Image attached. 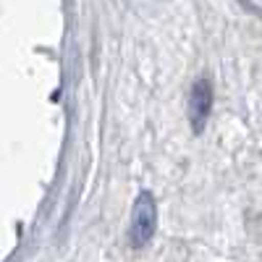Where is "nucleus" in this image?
Masks as SVG:
<instances>
[{
    "label": "nucleus",
    "instance_id": "f257e3e1",
    "mask_svg": "<svg viewBox=\"0 0 262 262\" xmlns=\"http://www.w3.org/2000/svg\"><path fill=\"white\" fill-rule=\"evenodd\" d=\"M158 228V205L149 191H142L131 207V223H128V244L134 249H142L152 242Z\"/></svg>",
    "mask_w": 262,
    "mask_h": 262
},
{
    "label": "nucleus",
    "instance_id": "f03ea898",
    "mask_svg": "<svg viewBox=\"0 0 262 262\" xmlns=\"http://www.w3.org/2000/svg\"><path fill=\"white\" fill-rule=\"evenodd\" d=\"M210 111H212V86L207 79H200V81H194L191 92H189V123H191L194 134L205 131Z\"/></svg>",
    "mask_w": 262,
    "mask_h": 262
}]
</instances>
